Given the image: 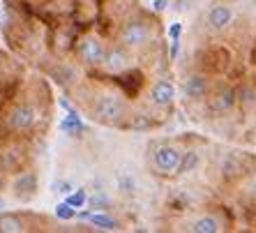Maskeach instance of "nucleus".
Listing matches in <instances>:
<instances>
[{"label": "nucleus", "instance_id": "obj_1", "mask_svg": "<svg viewBox=\"0 0 256 233\" xmlns=\"http://www.w3.org/2000/svg\"><path fill=\"white\" fill-rule=\"evenodd\" d=\"M152 162H155V168L164 176H173L180 171V162H182V152L173 146H160V148L152 152Z\"/></svg>", "mask_w": 256, "mask_h": 233}, {"label": "nucleus", "instance_id": "obj_2", "mask_svg": "<svg viewBox=\"0 0 256 233\" xmlns=\"http://www.w3.org/2000/svg\"><path fill=\"white\" fill-rule=\"evenodd\" d=\"M150 37V30H148V24H143V21H130V24L122 28L120 32V42L125 44V46H141L143 42H148Z\"/></svg>", "mask_w": 256, "mask_h": 233}, {"label": "nucleus", "instance_id": "obj_3", "mask_svg": "<svg viewBox=\"0 0 256 233\" xmlns=\"http://www.w3.org/2000/svg\"><path fill=\"white\" fill-rule=\"evenodd\" d=\"M35 120H37V116L32 106H16L7 116V127L14 132H26L35 125Z\"/></svg>", "mask_w": 256, "mask_h": 233}, {"label": "nucleus", "instance_id": "obj_4", "mask_svg": "<svg viewBox=\"0 0 256 233\" xmlns=\"http://www.w3.org/2000/svg\"><path fill=\"white\" fill-rule=\"evenodd\" d=\"M104 56H106V51H104L102 44L97 42V40H92V37H86V40L78 42V58L84 60V62H88V65L104 62Z\"/></svg>", "mask_w": 256, "mask_h": 233}, {"label": "nucleus", "instance_id": "obj_5", "mask_svg": "<svg viewBox=\"0 0 256 233\" xmlns=\"http://www.w3.org/2000/svg\"><path fill=\"white\" fill-rule=\"evenodd\" d=\"M95 114L100 116L102 120H104V118H106V120H114V118H118V116H122V104H120L118 97L104 95V97H100V100H97Z\"/></svg>", "mask_w": 256, "mask_h": 233}, {"label": "nucleus", "instance_id": "obj_6", "mask_svg": "<svg viewBox=\"0 0 256 233\" xmlns=\"http://www.w3.org/2000/svg\"><path fill=\"white\" fill-rule=\"evenodd\" d=\"M231 21H233V12H231V7H226V5H214L208 12V24L212 30H224Z\"/></svg>", "mask_w": 256, "mask_h": 233}, {"label": "nucleus", "instance_id": "obj_7", "mask_svg": "<svg viewBox=\"0 0 256 233\" xmlns=\"http://www.w3.org/2000/svg\"><path fill=\"white\" fill-rule=\"evenodd\" d=\"M173 97H176V90H173V86L168 81H157L152 86V90H150V100L157 106H168L173 102Z\"/></svg>", "mask_w": 256, "mask_h": 233}, {"label": "nucleus", "instance_id": "obj_8", "mask_svg": "<svg viewBox=\"0 0 256 233\" xmlns=\"http://www.w3.org/2000/svg\"><path fill=\"white\" fill-rule=\"evenodd\" d=\"M127 67V54L122 51L120 46L111 48V51H106V56H104V70L111 74L116 72H122Z\"/></svg>", "mask_w": 256, "mask_h": 233}, {"label": "nucleus", "instance_id": "obj_9", "mask_svg": "<svg viewBox=\"0 0 256 233\" xmlns=\"http://www.w3.org/2000/svg\"><path fill=\"white\" fill-rule=\"evenodd\" d=\"M233 104H236V92H233L231 88H226V90H222L220 95L214 97L210 106H212L214 111H228Z\"/></svg>", "mask_w": 256, "mask_h": 233}, {"label": "nucleus", "instance_id": "obj_10", "mask_svg": "<svg viewBox=\"0 0 256 233\" xmlns=\"http://www.w3.org/2000/svg\"><path fill=\"white\" fill-rule=\"evenodd\" d=\"M84 122H81V118H78L74 111H70V116H67L65 120H62V132H67V134H72V136H78V134H84Z\"/></svg>", "mask_w": 256, "mask_h": 233}, {"label": "nucleus", "instance_id": "obj_11", "mask_svg": "<svg viewBox=\"0 0 256 233\" xmlns=\"http://www.w3.org/2000/svg\"><path fill=\"white\" fill-rule=\"evenodd\" d=\"M185 90L190 97H203L206 95V90H208V86H206V78L203 76H190L185 84Z\"/></svg>", "mask_w": 256, "mask_h": 233}, {"label": "nucleus", "instance_id": "obj_12", "mask_svg": "<svg viewBox=\"0 0 256 233\" xmlns=\"http://www.w3.org/2000/svg\"><path fill=\"white\" fill-rule=\"evenodd\" d=\"M194 231L196 233H217L220 231V222L214 220V217H201V220H196V224H194Z\"/></svg>", "mask_w": 256, "mask_h": 233}, {"label": "nucleus", "instance_id": "obj_13", "mask_svg": "<svg viewBox=\"0 0 256 233\" xmlns=\"http://www.w3.org/2000/svg\"><path fill=\"white\" fill-rule=\"evenodd\" d=\"M88 222H92L97 228H104V231H114V228H118V222L111 220V217H106V215H90Z\"/></svg>", "mask_w": 256, "mask_h": 233}, {"label": "nucleus", "instance_id": "obj_14", "mask_svg": "<svg viewBox=\"0 0 256 233\" xmlns=\"http://www.w3.org/2000/svg\"><path fill=\"white\" fill-rule=\"evenodd\" d=\"M196 164H198V155L192 150V152L182 155V162H180V171H178V174H187V171H192Z\"/></svg>", "mask_w": 256, "mask_h": 233}, {"label": "nucleus", "instance_id": "obj_15", "mask_svg": "<svg viewBox=\"0 0 256 233\" xmlns=\"http://www.w3.org/2000/svg\"><path fill=\"white\" fill-rule=\"evenodd\" d=\"M21 222L16 217L7 215V217H0V231H21Z\"/></svg>", "mask_w": 256, "mask_h": 233}, {"label": "nucleus", "instance_id": "obj_16", "mask_svg": "<svg viewBox=\"0 0 256 233\" xmlns=\"http://www.w3.org/2000/svg\"><path fill=\"white\" fill-rule=\"evenodd\" d=\"M56 215H58V220H72V217H76V210H74V206H70L65 201V204L56 206Z\"/></svg>", "mask_w": 256, "mask_h": 233}, {"label": "nucleus", "instance_id": "obj_17", "mask_svg": "<svg viewBox=\"0 0 256 233\" xmlns=\"http://www.w3.org/2000/svg\"><path fill=\"white\" fill-rule=\"evenodd\" d=\"M65 201H67L70 206H74V208H81V206L86 204V192H76V194H70Z\"/></svg>", "mask_w": 256, "mask_h": 233}, {"label": "nucleus", "instance_id": "obj_18", "mask_svg": "<svg viewBox=\"0 0 256 233\" xmlns=\"http://www.w3.org/2000/svg\"><path fill=\"white\" fill-rule=\"evenodd\" d=\"M180 32H182V26H180V24H173L171 28H168V35H171V40H180Z\"/></svg>", "mask_w": 256, "mask_h": 233}, {"label": "nucleus", "instance_id": "obj_19", "mask_svg": "<svg viewBox=\"0 0 256 233\" xmlns=\"http://www.w3.org/2000/svg\"><path fill=\"white\" fill-rule=\"evenodd\" d=\"M168 5V0H155V12H164Z\"/></svg>", "mask_w": 256, "mask_h": 233}, {"label": "nucleus", "instance_id": "obj_20", "mask_svg": "<svg viewBox=\"0 0 256 233\" xmlns=\"http://www.w3.org/2000/svg\"><path fill=\"white\" fill-rule=\"evenodd\" d=\"M180 40H171V58H176L178 56V48H180Z\"/></svg>", "mask_w": 256, "mask_h": 233}, {"label": "nucleus", "instance_id": "obj_21", "mask_svg": "<svg viewBox=\"0 0 256 233\" xmlns=\"http://www.w3.org/2000/svg\"><path fill=\"white\" fill-rule=\"evenodd\" d=\"M0 210H2V201H0Z\"/></svg>", "mask_w": 256, "mask_h": 233}]
</instances>
